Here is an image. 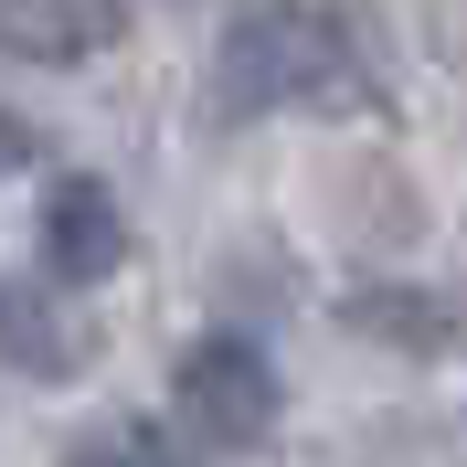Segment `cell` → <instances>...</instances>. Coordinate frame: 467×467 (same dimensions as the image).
<instances>
[{
    "mask_svg": "<svg viewBox=\"0 0 467 467\" xmlns=\"http://www.w3.org/2000/svg\"><path fill=\"white\" fill-rule=\"evenodd\" d=\"M128 0H0V54L22 64H75V54H107Z\"/></svg>",
    "mask_w": 467,
    "mask_h": 467,
    "instance_id": "cell-4",
    "label": "cell"
},
{
    "mask_svg": "<svg viewBox=\"0 0 467 467\" xmlns=\"http://www.w3.org/2000/svg\"><path fill=\"white\" fill-rule=\"evenodd\" d=\"M64 467H192V457H181L160 425H139V414H107V425H96V436L75 446Z\"/></svg>",
    "mask_w": 467,
    "mask_h": 467,
    "instance_id": "cell-7",
    "label": "cell"
},
{
    "mask_svg": "<svg viewBox=\"0 0 467 467\" xmlns=\"http://www.w3.org/2000/svg\"><path fill=\"white\" fill-rule=\"evenodd\" d=\"M181 425H192V436L202 446H265L276 436V372H265V350L255 340H192L181 350Z\"/></svg>",
    "mask_w": 467,
    "mask_h": 467,
    "instance_id": "cell-2",
    "label": "cell"
},
{
    "mask_svg": "<svg viewBox=\"0 0 467 467\" xmlns=\"http://www.w3.org/2000/svg\"><path fill=\"white\" fill-rule=\"evenodd\" d=\"M117 255H128V213H117V192L96 171H64L54 192H43V265H54L64 287H96Z\"/></svg>",
    "mask_w": 467,
    "mask_h": 467,
    "instance_id": "cell-3",
    "label": "cell"
},
{
    "mask_svg": "<svg viewBox=\"0 0 467 467\" xmlns=\"http://www.w3.org/2000/svg\"><path fill=\"white\" fill-rule=\"evenodd\" d=\"M340 319L372 329V340H393V350H436L446 340V308L425 287H361V297H340Z\"/></svg>",
    "mask_w": 467,
    "mask_h": 467,
    "instance_id": "cell-6",
    "label": "cell"
},
{
    "mask_svg": "<svg viewBox=\"0 0 467 467\" xmlns=\"http://www.w3.org/2000/svg\"><path fill=\"white\" fill-rule=\"evenodd\" d=\"M0 350H11V372H32V382H64L86 361V340H75L32 287H0Z\"/></svg>",
    "mask_w": 467,
    "mask_h": 467,
    "instance_id": "cell-5",
    "label": "cell"
},
{
    "mask_svg": "<svg viewBox=\"0 0 467 467\" xmlns=\"http://www.w3.org/2000/svg\"><path fill=\"white\" fill-rule=\"evenodd\" d=\"M361 86L350 75V43L329 11L308 0H255V11H234L223 54H213V96L223 117H276V107H340Z\"/></svg>",
    "mask_w": 467,
    "mask_h": 467,
    "instance_id": "cell-1",
    "label": "cell"
},
{
    "mask_svg": "<svg viewBox=\"0 0 467 467\" xmlns=\"http://www.w3.org/2000/svg\"><path fill=\"white\" fill-rule=\"evenodd\" d=\"M11 149H22V128H11V117H0V160H11Z\"/></svg>",
    "mask_w": 467,
    "mask_h": 467,
    "instance_id": "cell-8",
    "label": "cell"
}]
</instances>
